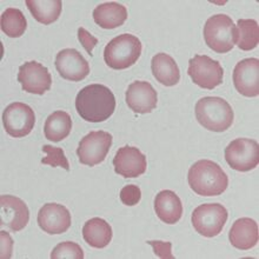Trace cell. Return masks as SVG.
I'll return each mask as SVG.
<instances>
[{
	"instance_id": "26",
	"label": "cell",
	"mask_w": 259,
	"mask_h": 259,
	"mask_svg": "<svg viewBox=\"0 0 259 259\" xmlns=\"http://www.w3.org/2000/svg\"><path fill=\"white\" fill-rule=\"evenodd\" d=\"M0 25L2 31L10 38H19L26 31L27 21L20 10L10 7L2 14Z\"/></svg>"
},
{
	"instance_id": "16",
	"label": "cell",
	"mask_w": 259,
	"mask_h": 259,
	"mask_svg": "<svg viewBox=\"0 0 259 259\" xmlns=\"http://www.w3.org/2000/svg\"><path fill=\"white\" fill-rule=\"evenodd\" d=\"M113 166L117 175L124 178H137L146 171V157L139 149L124 146L117 151L113 158Z\"/></svg>"
},
{
	"instance_id": "9",
	"label": "cell",
	"mask_w": 259,
	"mask_h": 259,
	"mask_svg": "<svg viewBox=\"0 0 259 259\" xmlns=\"http://www.w3.org/2000/svg\"><path fill=\"white\" fill-rule=\"evenodd\" d=\"M112 136L105 131H92L80 140L77 149L79 161L95 166L105 160L112 145Z\"/></svg>"
},
{
	"instance_id": "27",
	"label": "cell",
	"mask_w": 259,
	"mask_h": 259,
	"mask_svg": "<svg viewBox=\"0 0 259 259\" xmlns=\"http://www.w3.org/2000/svg\"><path fill=\"white\" fill-rule=\"evenodd\" d=\"M42 151L46 153V157L41 159V164L50 165L52 167H63L66 171H70V164L67 158L65 157L64 150L60 147H55L51 145H44Z\"/></svg>"
},
{
	"instance_id": "11",
	"label": "cell",
	"mask_w": 259,
	"mask_h": 259,
	"mask_svg": "<svg viewBox=\"0 0 259 259\" xmlns=\"http://www.w3.org/2000/svg\"><path fill=\"white\" fill-rule=\"evenodd\" d=\"M18 81L25 92L42 96L51 89L52 77L48 67L38 62H28L21 65Z\"/></svg>"
},
{
	"instance_id": "3",
	"label": "cell",
	"mask_w": 259,
	"mask_h": 259,
	"mask_svg": "<svg viewBox=\"0 0 259 259\" xmlns=\"http://www.w3.org/2000/svg\"><path fill=\"white\" fill-rule=\"evenodd\" d=\"M196 118L208 131L224 132L231 127L235 119L232 107L221 97H205L196 104Z\"/></svg>"
},
{
	"instance_id": "17",
	"label": "cell",
	"mask_w": 259,
	"mask_h": 259,
	"mask_svg": "<svg viewBox=\"0 0 259 259\" xmlns=\"http://www.w3.org/2000/svg\"><path fill=\"white\" fill-rule=\"evenodd\" d=\"M126 104L133 112L146 114L157 107L158 95L147 81H135L126 91Z\"/></svg>"
},
{
	"instance_id": "5",
	"label": "cell",
	"mask_w": 259,
	"mask_h": 259,
	"mask_svg": "<svg viewBox=\"0 0 259 259\" xmlns=\"http://www.w3.org/2000/svg\"><path fill=\"white\" fill-rule=\"evenodd\" d=\"M142 42L136 35L125 33L112 39L104 51V60L113 70H125L139 59Z\"/></svg>"
},
{
	"instance_id": "23",
	"label": "cell",
	"mask_w": 259,
	"mask_h": 259,
	"mask_svg": "<svg viewBox=\"0 0 259 259\" xmlns=\"http://www.w3.org/2000/svg\"><path fill=\"white\" fill-rule=\"evenodd\" d=\"M25 4L34 19L44 25L58 20L63 9L60 0H26Z\"/></svg>"
},
{
	"instance_id": "21",
	"label": "cell",
	"mask_w": 259,
	"mask_h": 259,
	"mask_svg": "<svg viewBox=\"0 0 259 259\" xmlns=\"http://www.w3.org/2000/svg\"><path fill=\"white\" fill-rule=\"evenodd\" d=\"M151 70L156 80L165 86H175L181 80V71L177 63L166 53H158L153 57Z\"/></svg>"
},
{
	"instance_id": "4",
	"label": "cell",
	"mask_w": 259,
	"mask_h": 259,
	"mask_svg": "<svg viewBox=\"0 0 259 259\" xmlns=\"http://www.w3.org/2000/svg\"><path fill=\"white\" fill-rule=\"evenodd\" d=\"M204 39L212 51L228 53L237 42V27L226 14H214L205 23Z\"/></svg>"
},
{
	"instance_id": "20",
	"label": "cell",
	"mask_w": 259,
	"mask_h": 259,
	"mask_svg": "<svg viewBox=\"0 0 259 259\" xmlns=\"http://www.w3.org/2000/svg\"><path fill=\"white\" fill-rule=\"evenodd\" d=\"M95 23L105 30L119 27L127 19L126 7L118 3L100 4L93 11Z\"/></svg>"
},
{
	"instance_id": "2",
	"label": "cell",
	"mask_w": 259,
	"mask_h": 259,
	"mask_svg": "<svg viewBox=\"0 0 259 259\" xmlns=\"http://www.w3.org/2000/svg\"><path fill=\"white\" fill-rule=\"evenodd\" d=\"M188 181L192 191L204 197L219 196L229 185V178L223 168L207 159L197 161L190 167Z\"/></svg>"
},
{
	"instance_id": "6",
	"label": "cell",
	"mask_w": 259,
	"mask_h": 259,
	"mask_svg": "<svg viewBox=\"0 0 259 259\" xmlns=\"http://www.w3.org/2000/svg\"><path fill=\"white\" fill-rule=\"evenodd\" d=\"M228 218V210L223 205L203 204L192 212V225L199 235L212 238L222 232Z\"/></svg>"
},
{
	"instance_id": "31",
	"label": "cell",
	"mask_w": 259,
	"mask_h": 259,
	"mask_svg": "<svg viewBox=\"0 0 259 259\" xmlns=\"http://www.w3.org/2000/svg\"><path fill=\"white\" fill-rule=\"evenodd\" d=\"M147 244H150L151 246L153 247L154 253L156 256L159 258H164V259H174V254L171 252V247L172 244L171 243H164V242H154V240H151V242H147Z\"/></svg>"
},
{
	"instance_id": "22",
	"label": "cell",
	"mask_w": 259,
	"mask_h": 259,
	"mask_svg": "<svg viewBox=\"0 0 259 259\" xmlns=\"http://www.w3.org/2000/svg\"><path fill=\"white\" fill-rule=\"evenodd\" d=\"M82 237L90 246L104 249L112 239V229L106 221L96 217L85 223L82 228Z\"/></svg>"
},
{
	"instance_id": "8",
	"label": "cell",
	"mask_w": 259,
	"mask_h": 259,
	"mask_svg": "<svg viewBox=\"0 0 259 259\" xmlns=\"http://www.w3.org/2000/svg\"><path fill=\"white\" fill-rule=\"evenodd\" d=\"M188 74L199 88L213 90L222 85L224 70L217 60L207 56L196 55L190 59Z\"/></svg>"
},
{
	"instance_id": "13",
	"label": "cell",
	"mask_w": 259,
	"mask_h": 259,
	"mask_svg": "<svg viewBox=\"0 0 259 259\" xmlns=\"http://www.w3.org/2000/svg\"><path fill=\"white\" fill-rule=\"evenodd\" d=\"M56 68L60 77L70 81H81L90 73V65L74 49H65L57 55Z\"/></svg>"
},
{
	"instance_id": "12",
	"label": "cell",
	"mask_w": 259,
	"mask_h": 259,
	"mask_svg": "<svg viewBox=\"0 0 259 259\" xmlns=\"http://www.w3.org/2000/svg\"><path fill=\"white\" fill-rule=\"evenodd\" d=\"M28 221L30 211L24 200L9 194L0 197V225L18 232L28 224Z\"/></svg>"
},
{
	"instance_id": "29",
	"label": "cell",
	"mask_w": 259,
	"mask_h": 259,
	"mask_svg": "<svg viewBox=\"0 0 259 259\" xmlns=\"http://www.w3.org/2000/svg\"><path fill=\"white\" fill-rule=\"evenodd\" d=\"M142 199V191L136 185H126L120 191V200L126 206H135Z\"/></svg>"
},
{
	"instance_id": "19",
	"label": "cell",
	"mask_w": 259,
	"mask_h": 259,
	"mask_svg": "<svg viewBox=\"0 0 259 259\" xmlns=\"http://www.w3.org/2000/svg\"><path fill=\"white\" fill-rule=\"evenodd\" d=\"M154 211L158 218L166 224H176L181 221L183 214L182 200L170 190H164L154 198Z\"/></svg>"
},
{
	"instance_id": "10",
	"label": "cell",
	"mask_w": 259,
	"mask_h": 259,
	"mask_svg": "<svg viewBox=\"0 0 259 259\" xmlns=\"http://www.w3.org/2000/svg\"><path fill=\"white\" fill-rule=\"evenodd\" d=\"M35 124L34 111L24 103H12L4 110L3 125L13 138H23L30 135Z\"/></svg>"
},
{
	"instance_id": "30",
	"label": "cell",
	"mask_w": 259,
	"mask_h": 259,
	"mask_svg": "<svg viewBox=\"0 0 259 259\" xmlns=\"http://www.w3.org/2000/svg\"><path fill=\"white\" fill-rule=\"evenodd\" d=\"M78 39L80 41V44L84 46V49L88 51L90 56H92V50L96 48V45L98 44V39L93 37L91 33H89L85 28L79 27L78 28Z\"/></svg>"
},
{
	"instance_id": "14",
	"label": "cell",
	"mask_w": 259,
	"mask_h": 259,
	"mask_svg": "<svg viewBox=\"0 0 259 259\" xmlns=\"http://www.w3.org/2000/svg\"><path fill=\"white\" fill-rule=\"evenodd\" d=\"M233 84L240 95L257 97L259 95V60L247 58L237 64L233 70Z\"/></svg>"
},
{
	"instance_id": "18",
	"label": "cell",
	"mask_w": 259,
	"mask_h": 259,
	"mask_svg": "<svg viewBox=\"0 0 259 259\" xmlns=\"http://www.w3.org/2000/svg\"><path fill=\"white\" fill-rule=\"evenodd\" d=\"M229 239L236 249H252L258 243V224L251 218L238 219L230 230Z\"/></svg>"
},
{
	"instance_id": "24",
	"label": "cell",
	"mask_w": 259,
	"mask_h": 259,
	"mask_svg": "<svg viewBox=\"0 0 259 259\" xmlns=\"http://www.w3.org/2000/svg\"><path fill=\"white\" fill-rule=\"evenodd\" d=\"M72 130V119L65 111H55L45 121L44 133L46 139L59 143L70 135Z\"/></svg>"
},
{
	"instance_id": "7",
	"label": "cell",
	"mask_w": 259,
	"mask_h": 259,
	"mask_svg": "<svg viewBox=\"0 0 259 259\" xmlns=\"http://www.w3.org/2000/svg\"><path fill=\"white\" fill-rule=\"evenodd\" d=\"M225 160L236 171L253 170L259 163L258 143L254 139H235L225 149Z\"/></svg>"
},
{
	"instance_id": "15",
	"label": "cell",
	"mask_w": 259,
	"mask_h": 259,
	"mask_svg": "<svg viewBox=\"0 0 259 259\" xmlns=\"http://www.w3.org/2000/svg\"><path fill=\"white\" fill-rule=\"evenodd\" d=\"M38 225L49 235H60L71 226V214L64 205L45 204L38 212Z\"/></svg>"
},
{
	"instance_id": "25",
	"label": "cell",
	"mask_w": 259,
	"mask_h": 259,
	"mask_svg": "<svg viewBox=\"0 0 259 259\" xmlns=\"http://www.w3.org/2000/svg\"><path fill=\"white\" fill-rule=\"evenodd\" d=\"M237 27V46L243 51L256 49L259 41V26L253 19H239Z\"/></svg>"
},
{
	"instance_id": "1",
	"label": "cell",
	"mask_w": 259,
	"mask_h": 259,
	"mask_svg": "<svg viewBox=\"0 0 259 259\" xmlns=\"http://www.w3.org/2000/svg\"><path fill=\"white\" fill-rule=\"evenodd\" d=\"M79 116L90 123L105 121L116 110V98L107 86L92 84L80 90L75 98Z\"/></svg>"
},
{
	"instance_id": "28",
	"label": "cell",
	"mask_w": 259,
	"mask_h": 259,
	"mask_svg": "<svg viewBox=\"0 0 259 259\" xmlns=\"http://www.w3.org/2000/svg\"><path fill=\"white\" fill-rule=\"evenodd\" d=\"M52 259H82L84 252L77 243L64 242L57 245L51 253Z\"/></svg>"
}]
</instances>
